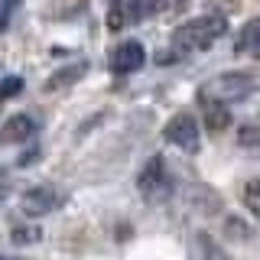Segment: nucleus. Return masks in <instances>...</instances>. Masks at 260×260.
<instances>
[{
    "label": "nucleus",
    "mask_w": 260,
    "mask_h": 260,
    "mask_svg": "<svg viewBox=\"0 0 260 260\" xmlns=\"http://www.w3.org/2000/svg\"><path fill=\"white\" fill-rule=\"evenodd\" d=\"M228 32V20L224 16H195V20H185L182 26L173 32V49L176 52H205L211 49Z\"/></svg>",
    "instance_id": "f257e3e1"
},
{
    "label": "nucleus",
    "mask_w": 260,
    "mask_h": 260,
    "mask_svg": "<svg viewBox=\"0 0 260 260\" xmlns=\"http://www.w3.org/2000/svg\"><path fill=\"white\" fill-rule=\"evenodd\" d=\"M254 88H257V81L247 72H221V75H215L211 81H205L202 98L205 101H218V104H234V101L250 98Z\"/></svg>",
    "instance_id": "f03ea898"
},
{
    "label": "nucleus",
    "mask_w": 260,
    "mask_h": 260,
    "mask_svg": "<svg viewBox=\"0 0 260 260\" xmlns=\"http://www.w3.org/2000/svg\"><path fill=\"white\" fill-rule=\"evenodd\" d=\"M137 189H140V195L146 202H166L169 192H173V182H169V173H166V159L162 156L146 159V166L137 176Z\"/></svg>",
    "instance_id": "7ed1b4c3"
},
{
    "label": "nucleus",
    "mask_w": 260,
    "mask_h": 260,
    "mask_svg": "<svg viewBox=\"0 0 260 260\" xmlns=\"http://www.w3.org/2000/svg\"><path fill=\"white\" fill-rule=\"evenodd\" d=\"M162 137H166L173 146H179L182 153H199V146H202L199 120H195L189 111H182V114H176V117H169V124L162 127Z\"/></svg>",
    "instance_id": "20e7f679"
},
{
    "label": "nucleus",
    "mask_w": 260,
    "mask_h": 260,
    "mask_svg": "<svg viewBox=\"0 0 260 260\" xmlns=\"http://www.w3.org/2000/svg\"><path fill=\"white\" fill-rule=\"evenodd\" d=\"M62 205H65V195L55 189V185H32V189H26L20 195V208L32 218L49 215V211H55Z\"/></svg>",
    "instance_id": "39448f33"
},
{
    "label": "nucleus",
    "mask_w": 260,
    "mask_h": 260,
    "mask_svg": "<svg viewBox=\"0 0 260 260\" xmlns=\"http://www.w3.org/2000/svg\"><path fill=\"white\" fill-rule=\"evenodd\" d=\"M143 62H146V49L137 39H124L111 52V72L114 75H134V72L143 69Z\"/></svg>",
    "instance_id": "423d86ee"
},
{
    "label": "nucleus",
    "mask_w": 260,
    "mask_h": 260,
    "mask_svg": "<svg viewBox=\"0 0 260 260\" xmlns=\"http://www.w3.org/2000/svg\"><path fill=\"white\" fill-rule=\"evenodd\" d=\"M36 134V120L29 114H13L4 127H0V140L4 143H26Z\"/></svg>",
    "instance_id": "0eeeda50"
},
{
    "label": "nucleus",
    "mask_w": 260,
    "mask_h": 260,
    "mask_svg": "<svg viewBox=\"0 0 260 260\" xmlns=\"http://www.w3.org/2000/svg\"><path fill=\"white\" fill-rule=\"evenodd\" d=\"M88 72V62H72V65H65V69H55L52 75L46 78V91H62V88H69V85H75V81L81 78Z\"/></svg>",
    "instance_id": "6e6552de"
},
{
    "label": "nucleus",
    "mask_w": 260,
    "mask_h": 260,
    "mask_svg": "<svg viewBox=\"0 0 260 260\" xmlns=\"http://www.w3.org/2000/svg\"><path fill=\"white\" fill-rule=\"evenodd\" d=\"M130 23H137L134 0H114V4L108 7V29L111 32H120V29H127Z\"/></svg>",
    "instance_id": "1a4fd4ad"
},
{
    "label": "nucleus",
    "mask_w": 260,
    "mask_h": 260,
    "mask_svg": "<svg viewBox=\"0 0 260 260\" xmlns=\"http://www.w3.org/2000/svg\"><path fill=\"white\" fill-rule=\"evenodd\" d=\"M257 46H260V16L247 20L234 32V52H250V49H257Z\"/></svg>",
    "instance_id": "9d476101"
},
{
    "label": "nucleus",
    "mask_w": 260,
    "mask_h": 260,
    "mask_svg": "<svg viewBox=\"0 0 260 260\" xmlns=\"http://www.w3.org/2000/svg\"><path fill=\"white\" fill-rule=\"evenodd\" d=\"M231 104H218V101H205V127L211 134H218V130H228L231 124Z\"/></svg>",
    "instance_id": "9b49d317"
},
{
    "label": "nucleus",
    "mask_w": 260,
    "mask_h": 260,
    "mask_svg": "<svg viewBox=\"0 0 260 260\" xmlns=\"http://www.w3.org/2000/svg\"><path fill=\"white\" fill-rule=\"evenodd\" d=\"M179 4H185V0H134V13L137 20H150V16H159Z\"/></svg>",
    "instance_id": "f8f14e48"
},
{
    "label": "nucleus",
    "mask_w": 260,
    "mask_h": 260,
    "mask_svg": "<svg viewBox=\"0 0 260 260\" xmlns=\"http://www.w3.org/2000/svg\"><path fill=\"white\" fill-rule=\"evenodd\" d=\"M195 257H199V260H228V254H224V250L208 238L205 231L195 234Z\"/></svg>",
    "instance_id": "ddd939ff"
},
{
    "label": "nucleus",
    "mask_w": 260,
    "mask_h": 260,
    "mask_svg": "<svg viewBox=\"0 0 260 260\" xmlns=\"http://www.w3.org/2000/svg\"><path fill=\"white\" fill-rule=\"evenodd\" d=\"M10 241L20 244V247H23V244H39V241H43V231H39L36 224H16L10 231Z\"/></svg>",
    "instance_id": "4468645a"
},
{
    "label": "nucleus",
    "mask_w": 260,
    "mask_h": 260,
    "mask_svg": "<svg viewBox=\"0 0 260 260\" xmlns=\"http://www.w3.org/2000/svg\"><path fill=\"white\" fill-rule=\"evenodd\" d=\"M238 143L244 146V150L260 146V124H241L238 127Z\"/></svg>",
    "instance_id": "2eb2a0df"
},
{
    "label": "nucleus",
    "mask_w": 260,
    "mask_h": 260,
    "mask_svg": "<svg viewBox=\"0 0 260 260\" xmlns=\"http://www.w3.org/2000/svg\"><path fill=\"white\" fill-rule=\"evenodd\" d=\"M23 91V78L20 75H4L0 78V101H10Z\"/></svg>",
    "instance_id": "dca6fc26"
},
{
    "label": "nucleus",
    "mask_w": 260,
    "mask_h": 260,
    "mask_svg": "<svg viewBox=\"0 0 260 260\" xmlns=\"http://www.w3.org/2000/svg\"><path fill=\"white\" fill-rule=\"evenodd\" d=\"M244 205L260 218V179H250V182L244 185Z\"/></svg>",
    "instance_id": "f3484780"
},
{
    "label": "nucleus",
    "mask_w": 260,
    "mask_h": 260,
    "mask_svg": "<svg viewBox=\"0 0 260 260\" xmlns=\"http://www.w3.org/2000/svg\"><path fill=\"white\" fill-rule=\"evenodd\" d=\"M224 234L228 238H234V241H247L250 238V228L241 221V218H228L224 221Z\"/></svg>",
    "instance_id": "a211bd4d"
},
{
    "label": "nucleus",
    "mask_w": 260,
    "mask_h": 260,
    "mask_svg": "<svg viewBox=\"0 0 260 260\" xmlns=\"http://www.w3.org/2000/svg\"><path fill=\"white\" fill-rule=\"evenodd\" d=\"M0 260H4V257H0Z\"/></svg>",
    "instance_id": "6ab92c4d"
}]
</instances>
